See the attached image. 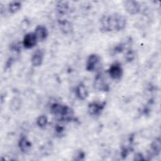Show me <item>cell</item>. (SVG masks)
<instances>
[{"label": "cell", "instance_id": "17", "mask_svg": "<svg viewBox=\"0 0 161 161\" xmlns=\"http://www.w3.org/2000/svg\"><path fill=\"white\" fill-rule=\"evenodd\" d=\"M57 9L60 14L66 13L69 9L67 3L65 1H59L57 4Z\"/></svg>", "mask_w": 161, "mask_h": 161}, {"label": "cell", "instance_id": "6", "mask_svg": "<svg viewBox=\"0 0 161 161\" xmlns=\"http://www.w3.org/2000/svg\"><path fill=\"white\" fill-rule=\"evenodd\" d=\"M101 60L100 57L97 54H91L86 61V69L87 71H94Z\"/></svg>", "mask_w": 161, "mask_h": 161}, {"label": "cell", "instance_id": "3", "mask_svg": "<svg viewBox=\"0 0 161 161\" xmlns=\"http://www.w3.org/2000/svg\"><path fill=\"white\" fill-rule=\"evenodd\" d=\"M106 106V102L93 101L88 105V113L92 116H98L101 114Z\"/></svg>", "mask_w": 161, "mask_h": 161}, {"label": "cell", "instance_id": "16", "mask_svg": "<svg viewBox=\"0 0 161 161\" xmlns=\"http://www.w3.org/2000/svg\"><path fill=\"white\" fill-rule=\"evenodd\" d=\"M21 8V3L19 1H13L9 4V11L11 13H15Z\"/></svg>", "mask_w": 161, "mask_h": 161}, {"label": "cell", "instance_id": "11", "mask_svg": "<svg viewBox=\"0 0 161 161\" xmlns=\"http://www.w3.org/2000/svg\"><path fill=\"white\" fill-rule=\"evenodd\" d=\"M75 94L80 100L86 99L88 96V91L84 84H79L75 88Z\"/></svg>", "mask_w": 161, "mask_h": 161}, {"label": "cell", "instance_id": "12", "mask_svg": "<svg viewBox=\"0 0 161 161\" xmlns=\"http://www.w3.org/2000/svg\"><path fill=\"white\" fill-rule=\"evenodd\" d=\"M18 146L21 151L23 153H25L30 150L31 147V143L26 136H22L19 140Z\"/></svg>", "mask_w": 161, "mask_h": 161}, {"label": "cell", "instance_id": "2", "mask_svg": "<svg viewBox=\"0 0 161 161\" xmlns=\"http://www.w3.org/2000/svg\"><path fill=\"white\" fill-rule=\"evenodd\" d=\"M50 110L53 114L58 117L61 120L70 121L74 118L73 110L65 105L54 103L51 106Z\"/></svg>", "mask_w": 161, "mask_h": 161}, {"label": "cell", "instance_id": "14", "mask_svg": "<svg viewBox=\"0 0 161 161\" xmlns=\"http://www.w3.org/2000/svg\"><path fill=\"white\" fill-rule=\"evenodd\" d=\"M59 26L61 31L65 33H70L72 31V26L71 23L67 20H61L59 22Z\"/></svg>", "mask_w": 161, "mask_h": 161}, {"label": "cell", "instance_id": "13", "mask_svg": "<svg viewBox=\"0 0 161 161\" xmlns=\"http://www.w3.org/2000/svg\"><path fill=\"white\" fill-rule=\"evenodd\" d=\"M151 150V154L155 156L158 155L160 153L161 150V143H160V139L159 138H156L151 144L150 147Z\"/></svg>", "mask_w": 161, "mask_h": 161}, {"label": "cell", "instance_id": "4", "mask_svg": "<svg viewBox=\"0 0 161 161\" xmlns=\"http://www.w3.org/2000/svg\"><path fill=\"white\" fill-rule=\"evenodd\" d=\"M108 73L110 77L114 80H119L123 75V69L119 62H114L110 66Z\"/></svg>", "mask_w": 161, "mask_h": 161}, {"label": "cell", "instance_id": "9", "mask_svg": "<svg viewBox=\"0 0 161 161\" xmlns=\"http://www.w3.org/2000/svg\"><path fill=\"white\" fill-rule=\"evenodd\" d=\"M44 56V52L42 49L36 50L31 58V63L34 67H38L42 65Z\"/></svg>", "mask_w": 161, "mask_h": 161}, {"label": "cell", "instance_id": "1", "mask_svg": "<svg viewBox=\"0 0 161 161\" xmlns=\"http://www.w3.org/2000/svg\"><path fill=\"white\" fill-rule=\"evenodd\" d=\"M101 30L104 32L119 31L126 26V19L121 14L114 13L103 16L100 21Z\"/></svg>", "mask_w": 161, "mask_h": 161}, {"label": "cell", "instance_id": "19", "mask_svg": "<svg viewBox=\"0 0 161 161\" xmlns=\"http://www.w3.org/2000/svg\"><path fill=\"white\" fill-rule=\"evenodd\" d=\"M134 57H135V55H134V53L133 52V51L130 50V51H128V52L126 53V56H125V58H126V59L127 61L131 62V61L134 58Z\"/></svg>", "mask_w": 161, "mask_h": 161}, {"label": "cell", "instance_id": "10", "mask_svg": "<svg viewBox=\"0 0 161 161\" xmlns=\"http://www.w3.org/2000/svg\"><path fill=\"white\" fill-rule=\"evenodd\" d=\"M38 41H43L48 36V30L43 25H38L34 31Z\"/></svg>", "mask_w": 161, "mask_h": 161}, {"label": "cell", "instance_id": "7", "mask_svg": "<svg viewBox=\"0 0 161 161\" xmlns=\"http://www.w3.org/2000/svg\"><path fill=\"white\" fill-rule=\"evenodd\" d=\"M94 87L100 91H108L109 87L101 74H97L94 81Z\"/></svg>", "mask_w": 161, "mask_h": 161}, {"label": "cell", "instance_id": "8", "mask_svg": "<svg viewBox=\"0 0 161 161\" xmlns=\"http://www.w3.org/2000/svg\"><path fill=\"white\" fill-rule=\"evenodd\" d=\"M38 42V40L36 38V36L34 32H31L26 33L23 40V45L25 48L29 49V48H32L34 47L36 43Z\"/></svg>", "mask_w": 161, "mask_h": 161}, {"label": "cell", "instance_id": "15", "mask_svg": "<svg viewBox=\"0 0 161 161\" xmlns=\"http://www.w3.org/2000/svg\"><path fill=\"white\" fill-rule=\"evenodd\" d=\"M21 106V99L18 97H13L9 104V108L13 111H18Z\"/></svg>", "mask_w": 161, "mask_h": 161}, {"label": "cell", "instance_id": "5", "mask_svg": "<svg viewBox=\"0 0 161 161\" xmlns=\"http://www.w3.org/2000/svg\"><path fill=\"white\" fill-rule=\"evenodd\" d=\"M124 7L125 10L130 14H136L139 13L140 10V5L136 1L128 0L124 1Z\"/></svg>", "mask_w": 161, "mask_h": 161}, {"label": "cell", "instance_id": "20", "mask_svg": "<svg viewBox=\"0 0 161 161\" xmlns=\"http://www.w3.org/2000/svg\"><path fill=\"white\" fill-rule=\"evenodd\" d=\"M134 160H144V158H143V156H142V155L141 153H138L135 155Z\"/></svg>", "mask_w": 161, "mask_h": 161}, {"label": "cell", "instance_id": "18", "mask_svg": "<svg viewBox=\"0 0 161 161\" xmlns=\"http://www.w3.org/2000/svg\"><path fill=\"white\" fill-rule=\"evenodd\" d=\"M47 123L48 119L45 115H41L36 119V125L40 128L45 127Z\"/></svg>", "mask_w": 161, "mask_h": 161}]
</instances>
